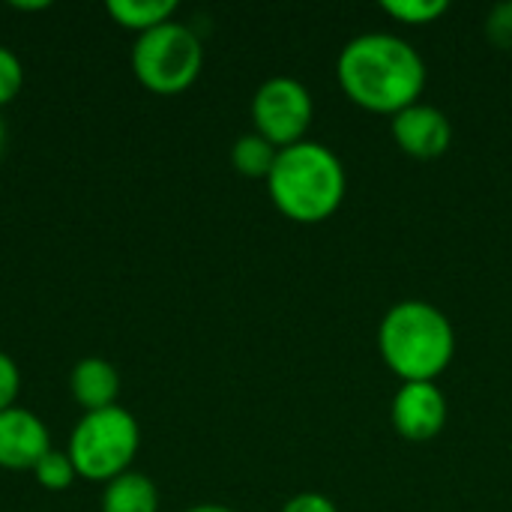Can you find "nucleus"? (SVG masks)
I'll use <instances>...</instances> for the list:
<instances>
[{"label":"nucleus","mask_w":512,"mask_h":512,"mask_svg":"<svg viewBox=\"0 0 512 512\" xmlns=\"http://www.w3.org/2000/svg\"><path fill=\"white\" fill-rule=\"evenodd\" d=\"M138 447H141L138 420L126 408L111 405L102 411H90L78 420L66 453L81 480L111 483L129 471L132 459L138 456Z\"/></svg>","instance_id":"20e7f679"},{"label":"nucleus","mask_w":512,"mask_h":512,"mask_svg":"<svg viewBox=\"0 0 512 512\" xmlns=\"http://www.w3.org/2000/svg\"><path fill=\"white\" fill-rule=\"evenodd\" d=\"M390 135L405 156H411L417 162H432L450 150L453 123L441 108L414 102L405 111L390 117Z\"/></svg>","instance_id":"6e6552de"},{"label":"nucleus","mask_w":512,"mask_h":512,"mask_svg":"<svg viewBox=\"0 0 512 512\" xmlns=\"http://www.w3.org/2000/svg\"><path fill=\"white\" fill-rule=\"evenodd\" d=\"M252 123L261 138L285 150L306 141V132L315 117V99L309 87L291 75L267 78L252 96Z\"/></svg>","instance_id":"423d86ee"},{"label":"nucleus","mask_w":512,"mask_h":512,"mask_svg":"<svg viewBox=\"0 0 512 512\" xmlns=\"http://www.w3.org/2000/svg\"><path fill=\"white\" fill-rule=\"evenodd\" d=\"M378 354L402 384L438 381L456 357L453 321L426 300L393 303L378 324Z\"/></svg>","instance_id":"7ed1b4c3"},{"label":"nucleus","mask_w":512,"mask_h":512,"mask_svg":"<svg viewBox=\"0 0 512 512\" xmlns=\"http://www.w3.org/2000/svg\"><path fill=\"white\" fill-rule=\"evenodd\" d=\"M48 450H51L48 426L33 411L15 405L0 414V468L33 471Z\"/></svg>","instance_id":"1a4fd4ad"},{"label":"nucleus","mask_w":512,"mask_h":512,"mask_svg":"<svg viewBox=\"0 0 512 512\" xmlns=\"http://www.w3.org/2000/svg\"><path fill=\"white\" fill-rule=\"evenodd\" d=\"M24 87V66L18 54L6 45H0V108L9 105Z\"/></svg>","instance_id":"f3484780"},{"label":"nucleus","mask_w":512,"mask_h":512,"mask_svg":"<svg viewBox=\"0 0 512 512\" xmlns=\"http://www.w3.org/2000/svg\"><path fill=\"white\" fill-rule=\"evenodd\" d=\"M267 192L285 219L297 225H321L345 204L348 171L336 150L306 138L279 150L267 177Z\"/></svg>","instance_id":"f03ea898"},{"label":"nucleus","mask_w":512,"mask_h":512,"mask_svg":"<svg viewBox=\"0 0 512 512\" xmlns=\"http://www.w3.org/2000/svg\"><path fill=\"white\" fill-rule=\"evenodd\" d=\"M33 477H36V483H39L45 492H63V489H69V486L78 480V474H75V465H72L69 453L54 450V447H51V450L36 462Z\"/></svg>","instance_id":"2eb2a0df"},{"label":"nucleus","mask_w":512,"mask_h":512,"mask_svg":"<svg viewBox=\"0 0 512 512\" xmlns=\"http://www.w3.org/2000/svg\"><path fill=\"white\" fill-rule=\"evenodd\" d=\"M186 512H234L231 507H225V504H195V507H189Z\"/></svg>","instance_id":"aec40b11"},{"label":"nucleus","mask_w":512,"mask_h":512,"mask_svg":"<svg viewBox=\"0 0 512 512\" xmlns=\"http://www.w3.org/2000/svg\"><path fill=\"white\" fill-rule=\"evenodd\" d=\"M21 393V372L9 354L0 351V414L15 408V399Z\"/></svg>","instance_id":"a211bd4d"},{"label":"nucleus","mask_w":512,"mask_h":512,"mask_svg":"<svg viewBox=\"0 0 512 512\" xmlns=\"http://www.w3.org/2000/svg\"><path fill=\"white\" fill-rule=\"evenodd\" d=\"M390 423L411 444L435 441L447 426V396L438 381H411L393 393Z\"/></svg>","instance_id":"0eeeda50"},{"label":"nucleus","mask_w":512,"mask_h":512,"mask_svg":"<svg viewBox=\"0 0 512 512\" xmlns=\"http://www.w3.org/2000/svg\"><path fill=\"white\" fill-rule=\"evenodd\" d=\"M201 69L204 45L198 33L180 21L153 27L132 45V72L150 93L177 96L198 81Z\"/></svg>","instance_id":"39448f33"},{"label":"nucleus","mask_w":512,"mask_h":512,"mask_svg":"<svg viewBox=\"0 0 512 512\" xmlns=\"http://www.w3.org/2000/svg\"><path fill=\"white\" fill-rule=\"evenodd\" d=\"M108 15L132 30V33H147L153 27H162L168 21H174L177 12V0H108Z\"/></svg>","instance_id":"f8f14e48"},{"label":"nucleus","mask_w":512,"mask_h":512,"mask_svg":"<svg viewBox=\"0 0 512 512\" xmlns=\"http://www.w3.org/2000/svg\"><path fill=\"white\" fill-rule=\"evenodd\" d=\"M3 147H6V126H3V120H0V156H3Z\"/></svg>","instance_id":"4be33fe9"},{"label":"nucleus","mask_w":512,"mask_h":512,"mask_svg":"<svg viewBox=\"0 0 512 512\" xmlns=\"http://www.w3.org/2000/svg\"><path fill=\"white\" fill-rule=\"evenodd\" d=\"M12 9H18V12H42V9H48V3H12Z\"/></svg>","instance_id":"412c9836"},{"label":"nucleus","mask_w":512,"mask_h":512,"mask_svg":"<svg viewBox=\"0 0 512 512\" xmlns=\"http://www.w3.org/2000/svg\"><path fill=\"white\" fill-rule=\"evenodd\" d=\"M69 390L72 399L84 408V414L111 408L120 396V372L102 357H84L69 375Z\"/></svg>","instance_id":"9d476101"},{"label":"nucleus","mask_w":512,"mask_h":512,"mask_svg":"<svg viewBox=\"0 0 512 512\" xmlns=\"http://www.w3.org/2000/svg\"><path fill=\"white\" fill-rule=\"evenodd\" d=\"M426 78V60L396 33H360L336 60V81L342 93L372 114L393 117L420 102Z\"/></svg>","instance_id":"f257e3e1"},{"label":"nucleus","mask_w":512,"mask_h":512,"mask_svg":"<svg viewBox=\"0 0 512 512\" xmlns=\"http://www.w3.org/2000/svg\"><path fill=\"white\" fill-rule=\"evenodd\" d=\"M483 33L498 51H512V0L495 3L489 9V15L483 21Z\"/></svg>","instance_id":"dca6fc26"},{"label":"nucleus","mask_w":512,"mask_h":512,"mask_svg":"<svg viewBox=\"0 0 512 512\" xmlns=\"http://www.w3.org/2000/svg\"><path fill=\"white\" fill-rule=\"evenodd\" d=\"M102 512H159V489L147 474L126 471L105 483Z\"/></svg>","instance_id":"9b49d317"},{"label":"nucleus","mask_w":512,"mask_h":512,"mask_svg":"<svg viewBox=\"0 0 512 512\" xmlns=\"http://www.w3.org/2000/svg\"><path fill=\"white\" fill-rule=\"evenodd\" d=\"M276 156H279V147H273L255 129L240 135L231 147V165L246 180H264L267 183V177L276 165Z\"/></svg>","instance_id":"ddd939ff"},{"label":"nucleus","mask_w":512,"mask_h":512,"mask_svg":"<svg viewBox=\"0 0 512 512\" xmlns=\"http://www.w3.org/2000/svg\"><path fill=\"white\" fill-rule=\"evenodd\" d=\"M381 9H384V15H390L399 24L426 27V24H435L438 18H444L450 3L447 0H384Z\"/></svg>","instance_id":"4468645a"},{"label":"nucleus","mask_w":512,"mask_h":512,"mask_svg":"<svg viewBox=\"0 0 512 512\" xmlns=\"http://www.w3.org/2000/svg\"><path fill=\"white\" fill-rule=\"evenodd\" d=\"M279 512H339V507L333 498H327L321 492H300V495L288 498Z\"/></svg>","instance_id":"6ab92c4d"}]
</instances>
